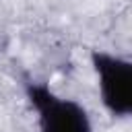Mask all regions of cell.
Wrapping results in <instances>:
<instances>
[{
    "mask_svg": "<svg viewBox=\"0 0 132 132\" xmlns=\"http://www.w3.org/2000/svg\"><path fill=\"white\" fill-rule=\"evenodd\" d=\"M27 97L37 109L41 132H93L87 111L76 101L54 95L45 85L27 82Z\"/></svg>",
    "mask_w": 132,
    "mask_h": 132,
    "instance_id": "6da1fadb",
    "label": "cell"
},
{
    "mask_svg": "<svg viewBox=\"0 0 132 132\" xmlns=\"http://www.w3.org/2000/svg\"><path fill=\"white\" fill-rule=\"evenodd\" d=\"M91 58L99 74V89L105 107L113 116H128L132 111V64L105 52H93Z\"/></svg>",
    "mask_w": 132,
    "mask_h": 132,
    "instance_id": "7a4b0ae2",
    "label": "cell"
}]
</instances>
